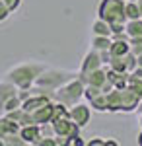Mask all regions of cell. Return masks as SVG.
<instances>
[{
    "instance_id": "1",
    "label": "cell",
    "mask_w": 142,
    "mask_h": 146,
    "mask_svg": "<svg viewBox=\"0 0 142 146\" xmlns=\"http://www.w3.org/2000/svg\"><path fill=\"white\" fill-rule=\"evenodd\" d=\"M101 18L109 23H123L127 18L125 4L121 0H105L101 4Z\"/></svg>"
},
{
    "instance_id": "2",
    "label": "cell",
    "mask_w": 142,
    "mask_h": 146,
    "mask_svg": "<svg viewBox=\"0 0 142 146\" xmlns=\"http://www.w3.org/2000/svg\"><path fill=\"white\" fill-rule=\"evenodd\" d=\"M127 33L131 35V37H142V20L140 18L129 22V25H127Z\"/></svg>"
},
{
    "instance_id": "3",
    "label": "cell",
    "mask_w": 142,
    "mask_h": 146,
    "mask_svg": "<svg viewBox=\"0 0 142 146\" xmlns=\"http://www.w3.org/2000/svg\"><path fill=\"white\" fill-rule=\"evenodd\" d=\"M109 51H111V55L123 56V55H127V53H129V45H127L125 41H117V43H111Z\"/></svg>"
},
{
    "instance_id": "4",
    "label": "cell",
    "mask_w": 142,
    "mask_h": 146,
    "mask_svg": "<svg viewBox=\"0 0 142 146\" xmlns=\"http://www.w3.org/2000/svg\"><path fill=\"white\" fill-rule=\"evenodd\" d=\"M125 12H127V18H131V20H136V18H142L140 16V8H138V4L136 2H129L127 6H125Z\"/></svg>"
},
{
    "instance_id": "5",
    "label": "cell",
    "mask_w": 142,
    "mask_h": 146,
    "mask_svg": "<svg viewBox=\"0 0 142 146\" xmlns=\"http://www.w3.org/2000/svg\"><path fill=\"white\" fill-rule=\"evenodd\" d=\"M138 144H142V133H140V136H138Z\"/></svg>"
},
{
    "instance_id": "6",
    "label": "cell",
    "mask_w": 142,
    "mask_h": 146,
    "mask_svg": "<svg viewBox=\"0 0 142 146\" xmlns=\"http://www.w3.org/2000/svg\"><path fill=\"white\" fill-rule=\"evenodd\" d=\"M140 123H142V117H140Z\"/></svg>"
},
{
    "instance_id": "7",
    "label": "cell",
    "mask_w": 142,
    "mask_h": 146,
    "mask_svg": "<svg viewBox=\"0 0 142 146\" xmlns=\"http://www.w3.org/2000/svg\"><path fill=\"white\" fill-rule=\"evenodd\" d=\"M132 2H136V0H132Z\"/></svg>"
}]
</instances>
